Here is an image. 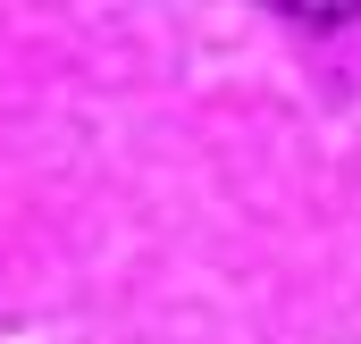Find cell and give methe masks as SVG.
<instances>
[]
</instances>
